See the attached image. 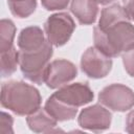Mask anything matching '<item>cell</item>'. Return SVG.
I'll return each mask as SVG.
<instances>
[{
    "instance_id": "1",
    "label": "cell",
    "mask_w": 134,
    "mask_h": 134,
    "mask_svg": "<svg viewBox=\"0 0 134 134\" xmlns=\"http://www.w3.org/2000/svg\"><path fill=\"white\" fill-rule=\"evenodd\" d=\"M94 46L110 58L117 57L134 47V25L121 21L110 26L93 29Z\"/></svg>"
},
{
    "instance_id": "2",
    "label": "cell",
    "mask_w": 134,
    "mask_h": 134,
    "mask_svg": "<svg viewBox=\"0 0 134 134\" xmlns=\"http://www.w3.org/2000/svg\"><path fill=\"white\" fill-rule=\"evenodd\" d=\"M39 90L22 81H8L1 86V105L17 115H29L40 109Z\"/></svg>"
},
{
    "instance_id": "3",
    "label": "cell",
    "mask_w": 134,
    "mask_h": 134,
    "mask_svg": "<svg viewBox=\"0 0 134 134\" xmlns=\"http://www.w3.org/2000/svg\"><path fill=\"white\" fill-rule=\"evenodd\" d=\"M52 53V44L48 40L39 49L19 50V66L23 76L31 83L42 85L45 82L46 71Z\"/></svg>"
},
{
    "instance_id": "4",
    "label": "cell",
    "mask_w": 134,
    "mask_h": 134,
    "mask_svg": "<svg viewBox=\"0 0 134 134\" xmlns=\"http://www.w3.org/2000/svg\"><path fill=\"white\" fill-rule=\"evenodd\" d=\"M75 29V23L67 13H57L47 18L44 23V30L47 40L52 46L65 45Z\"/></svg>"
},
{
    "instance_id": "5",
    "label": "cell",
    "mask_w": 134,
    "mask_h": 134,
    "mask_svg": "<svg viewBox=\"0 0 134 134\" xmlns=\"http://www.w3.org/2000/svg\"><path fill=\"white\" fill-rule=\"evenodd\" d=\"M98 100L113 111L126 112L134 107V92L126 85L111 84L100 90Z\"/></svg>"
},
{
    "instance_id": "6",
    "label": "cell",
    "mask_w": 134,
    "mask_h": 134,
    "mask_svg": "<svg viewBox=\"0 0 134 134\" xmlns=\"http://www.w3.org/2000/svg\"><path fill=\"white\" fill-rule=\"evenodd\" d=\"M112 59L99 51L95 46L87 48L81 58V69L91 79L107 76L112 69Z\"/></svg>"
},
{
    "instance_id": "7",
    "label": "cell",
    "mask_w": 134,
    "mask_h": 134,
    "mask_svg": "<svg viewBox=\"0 0 134 134\" xmlns=\"http://www.w3.org/2000/svg\"><path fill=\"white\" fill-rule=\"evenodd\" d=\"M111 120V112L99 104L84 108L77 117V122L81 128L93 132H100L109 129Z\"/></svg>"
},
{
    "instance_id": "8",
    "label": "cell",
    "mask_w": 134,
    "mask_h": 134,
    "mask_svg": "<svg viewBox=\"0 0 134 134\" xmlns=\"http://www.w3.org/2000/svg\"><path fill=\"white\" fill-rule=\"evenodd\" d=\"M52 95L65 105L73 108L89 104L94 97V93L87 83L64 85L60 87L57 92L52 93Z\"/></svg>"
},
{
    "instance_id": "9",
    "label": "cell",
    "mask_w": 134,
    "mask_h": 134,
    "mask_svg": "<svg viewBox=\"0 0 134 134\" xmlns=\"http://www.w3.org/2000/svg\"><path fill=\"white\" fill-rule=\"evenodd\" d=\"M76 75L77 69L72 62L59 59L49 63L44 83L48 88L57 89L74 80Z\"/></svg>"
},
{
    "instance_id": "10",
    "label": "cell",
    "mask_w": 134,
    "mask_h": 134,
    "mask_svg": "<svg viewBox=\"0 0 134 134\" xmlns=\"http://www.w3.org/2000/svg\"><path fill=\"white\" fill-rule=\"evenodd\" d=\"M70 10L83 25H90L96 21L98 2L96 0H72Z\"/></svg>"
},
{
    "instance_id": "11",
    "label": "cell",
    "mask_w": 134,
    "mask_h": 134,
    "mask_svg": "<svg viewBox=\"0 0 134 134\" xmlns=\"http://www.w3.org/2000/svg\"><path fill=\"white\" fill-rule=\"evenodd\" d=\"M26 122L28 128L36 133H51L61 131L60 129H57L58 120L54 119L44 108H40L36 112L27 115Z\"/></svg>"
},
{
    "instance_id": "12",
    "label": "cell",
    "mask_w": 134,
    "mask_h": 134,
    "mask_svg": "<svg viewBox=\"0 0 134 134\" xmlns=\"http://www.w3.org/2000/svg\"><path fill=\"white\" fill-rule=\"evenodd\" d=\"M46 41L44 32L39 26H28L21 30L17 42L19 50L28 51L41 48Z\"/></svg>"
},
{
    "instance_id": "13",
    "label": "cell",
    "mask_w": 134,
    "mask_h": 134,
    "mask_svg": "<svg viewBox=\"0 0 134 134\" xmlns=\"http://www.w3.org/2000/svg\"><path fill=\"white\" fill-rule=\"evenodd\" d=\"M44 109L58 121L71 120L75 117L77 113V108L69 107L55 98L52 94L47 98Z\"/></svg>"
},
{
    "instance_id": "14",
    "label": "cell",
    "mask_w": 134,
    "mask_h": 134,
    "mask_svg": "<svg viewBox=\"0 0 134 134\" xmlns=\"http://www.w3.org/2000/svg\"><path fill=\"white\" fill-rule=\"evenodd\" d=\"M121 21H131V20L128 14L126 13L124 6L119 4H112L102 9L97 26L100 28H104Z\"/></svg>"
},
{
    "instance_id": "15",
    "label": "cell",
    "mask_w": 134,
    "mask_h": 134,
    "mask_svg": "<svg viewBox=\"0 0 134 134\" xmlns=\"http://www.w3.org/2000/svg\"><path fill=\"white\" fill-rule=\"evenodd\" d=\"M16 36V25L9 19L0 21V53L5 52L14 47V39Z\"/></svg>"
},
{
    "instance_id": "16",
    "label": "cell",
    "mask_w": 134,
    "mask_h": 134,
    "mask_svg": "<svg viewBox=\"0 0 134 134\" xmlns=\"http://www.w3.org/2000/svg\"><path fill=\"white\" fill-rule=\"evenodd\" d=\"M10 13L20 19L29 17L37 8V0H7Z\"/></svg>"
},
{
    "instance_id": "17",
    "label": "cell",
    "mask_w": 134,
    "mask_h": 134,
    "mask_svg": "<svg viewBox=\"0 0 134 134\" xmlns=\"http://www.w3.org/2000/svg\"><path fill=\"white\" fill-rule=\"evenodd\" d=\"M19 65V50L15 47L12 49L1 52V76L6 77L12 75Z\"/></svg>"
},
{
    "instance_id": "18",
    "label": "cell",
    "mask_w": 134,
    "mask_h": 134,
    "mask_svg": "<svg viewBox=\"0 0 134 134\" xmlns=\"http://www.w3.org/2000/svg\"><path fill=\"white\" fill-rule=\"evenodd\" d=\"M122 64L127 73L134 77V47L122 53Z\"/></svg>"
},
{
    "instance_id": "19",
    "label": "cell",
    "mask_w": 134,
    "mask_h": 134,
    "mask_svg": "<svg viewBox=\"0 0 134 134\" xmlns=\"http://www.w3.org/2000/svg\"><path fill=\"white\" fill-rule=\"evenodd\" d=\"M69 1L70 0H41V3L47 10H59L66 8Z\"/></svg>"
},
{
    "instance_id": "20",
    "label": "cell",
    "mask_w": 134,
    "mask_h": 134,
    "mask_svg": "<svg viewBox=\"0 0 134 134\" xmlns=\"http://www.w3.org/2000/svg\"><path fill=\"white\" fill-rule=\"evenodd\" d=\"M13 122L14 119L12 117V115L5 113V112H1V121H0V132L3 134L6 133H14L13 130Z\"/></svg>"
},
{
    "instance_id": "21",
    "label": "cell",
    "mask_w": 134,
    "mask_h": 134,
    "mask_svg": "<svg viewBox=\"0 0 134 134\" xmlns=\"http://www.w3.org/2000/svg\"><path fill=\"white\" fill-rule=\"evenodd\" d=\"M126 132L134 134V110L130 111L126 118Z\"/></svg>"
},
{
    "instance_id": "22",
    "label": "cell",
    "mask_w": 134,
    "mask_h": 134,
    "mask_svg": "<svg viewBox=\"0 0 134 134\" xmlns=\"http://www.w3.org/2000/svg\"><path fill=\"white\" fill-rule=\"evenodd\" d=\"M124 8L130 20L134 21V0H124Z\"/></svg>"
},
{
    "instance_id": "23",
    "label": "cell",
    "mask_w": 134,
    "mask_h": 134,
    "mask_svg": "<svg viewBox=\"0 0 134 134\" xmlns=\"http://www.w3.org/2000/svg\"><path fill=\"white\" fill-rule=\"evenodd\" d=\"M98 2V4H103V5H106V4H109L111 2H113L114 0H96Z\"/></svg>"
}]
</instances>
